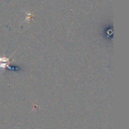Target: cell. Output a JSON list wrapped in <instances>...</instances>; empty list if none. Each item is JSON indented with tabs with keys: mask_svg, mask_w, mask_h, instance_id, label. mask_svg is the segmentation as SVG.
Masks as SVG:
<instances>
[{
	"mask_svg": "<svg viewBox=\"0 0 129 129\" xmlns=\"http://www.w3.org/2000/svg\"><path fill=\"white\" fill-rule=\"evenodd\" d=\"M11 55L8 58L5 57H0V69H5L6 68H8L9 69L13 70L14 68H12L9 66V64L11 62V61L10 60V59L11 57Z\"/></svg>",
	"mask_w": 129,
	"mask_h": 129,
	"instance_id": "obj_1",
	"label": "cell"
},
{
	"mask_svg": "<svg viewBox=\"0 0 129 129\" xmlns=\"http://www.w3.org/2000/svg\"><path fill=\"white\" fill-rule=\"evenodd\" d=\"M27 16H28L26 17V20H25L24 21H25L26 20H28V23H29V21H30V18L32 17V16H34V15H31V14L30 13H27Z\"/></svg>",
	"mask_w": 129,
	"mask_h": 129,
	"instance_id": "obj_2",
	"label": "cell"
}]
</instances>
